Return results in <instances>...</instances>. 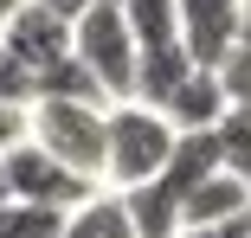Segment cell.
Instances as JSON below:
<instances>
[{
  "mask_svg": "<svg viewBox=\"0 0 251 238\" xmlns=\"http://www.w3.org/2000/svg\"><path fill=\"white\" fill-rule=\"evenodd\" d=\"M180 148V135L161 110H142V103H116L110 110V155H103V187L110 193H129V187L161 180L168 161Z\"/></svg>",
  "mask_w": 251,
  "mask_h": 238,
  "instance_id": "6da1fadb",
  "label": "cell"
},
{
  "mask_svg": "<svg viewBox=\"0 0 251 238\" xmlns=\"http://www.w3.org/2000/svg\"><path fill=\"white\" fill-rule=\"evenodd\" d=\"M71 52H77V65L90 71V84L110 97V110H116V103H135L142 45H135L123 7H90V13L71 26Z\"/></svg>",
  "mask_w": 251,
  "mask_h": 238,
  "instance_id": "7a4b0ae2",
  "label": "cell"
},
{
  "mask_svg": "<svg viewBox=\"0 0 251 238\" xmlns=\"http://www.w3.org/2000/svg\"><path fill=\"white\" fill-rule=\"evenodd\" d=\"M32 142L71 174L103 187V155H110V110L103 103H32Z\"/></svg>",
  "mask_w": 251,
  "mask_h": 238,
  "instance_id": "3957f363",
  "label": "cell"
},
{
  "mask_svg": "<svg viewBox=\"0 0 251 238\" xmlns=\"http://www.w3.org/2000/svg\"><path fill=\"white\" fill-rule=\"evenodd\" d=\"M7 167V187H13V200L20 206H45V213H77L90 193H103L97 180H84V174H71L65 161H52L39 148V142H20V148L0 161Z\"/></svg>",
  "mask_w": 251,
  "mask_h": 238,
  "instance_id": "277c9868",
  "label": "cell"
},
{
  "mask_svg": "<svg viewBox=\"0 0 251 238\" xmlns=\"http://www.w3.org/2000/svg\"><path fill=\"white\" fill-rule=\"evenodd\" d=\"M0 45H7V52L32 71V84H45L52 71H65V65L77 58V52H71V20L45 13L39 0H26V7H20V20L0 32ZM32 103H39V97H32Z\"/></svg>",
  "mask_w": 251,
  "mask_h": 238,
  "instance_id": "5b68a950",
  "label": "cell"
},
{
  "mask_svg": "<svg viewBox=\"0 0 251 238\" xmlns=\"http://www.w3.org/2000/svg\"><path fill=\"white\" fill-rule=\"evenodd\" d=\"M238 7L245 0H180V45L200 71H219L238 52Z\"/></svg>",
  "mask_w": 251,
  "mask_h": 238,
  "instance_id": "8992f818",
  "label": "cell"
},
{
  "mask_svg": "<svg viewBox=\"0 0 251 238\" xmlns=\"http://www.w3.org/2000/svg\"><path fill=\"white\" fill-rule=\"evenodd\" d=\"M226 84H219V71H193L180 90H174V103L161 110L168 122H174V135H213L219 122H226Z\"/></svg>",
  "mask_w": 251,
  "mask_h": 238,
  "instance_id": "52a82bcc",
  "label": "cell"
},
{
  "mask_svg": "<svg viewBox=\"0 0 251 238\" xmlns=\"http://www.w3.org/2000/svg\"><path fill=\"white\" fill-rule=\"evenodd\" d=\"M251 213V187L232 180V174H213L206 187H193L180 200V232H200V225H226V219H245Z\"/></svg>",
  "mask_w": 251,
  "mask_h": 238,
  "instance_id": "ba28073f",
  "label": "cell"
},
{
  "mask_svg": "<svg viewBox=\"0 0 251 238\" xmlns=\"http://www.w3.org/2000/svg\"><path fill=\"white\" fill-rule=\"evenodd\" d=\"M200 65L187 58V45H174V52H142V71H135V103L142 110H168L174 90L193 77Z\"/></svg>",
  "mask_w": 251,
  "mask_h": 238,
  "instance_id": "9c48e42d",
  "label": "cell"
},
{
  "mask_svg": "<svg viewBox=\"0 0 251 238\" xmlns=\"http://www.w3.org/2000/svg\"><path fill=\"white\" fill-rule=\"evenodd\" d=\"M123 206H129V219H135V238H180V193H174L168 180L129 187Z\"/></svg>",
  "mask_w": 251,
  "mask_h": 238,
  "instance_id": "30bf717a",
  "label": "cell"
},
{
  "mask_svg": "<svg viewBox=\"0 0 251 238\" xmlns=\"http://www.w3.org/2000/svg\"><path fill=\"white\" fill-rule=\"evenodd\" d=\"M123 20L142 52H174L180 45V0H129Z\"/></svg>",
  "mask_w": 251,
  "mask_h": 238,
  "instance_id": "8fae6325",
  "label": "cell"
},
{
  "mask_svg": "<svg viewBox=\"0 0 251 238\" xmlns=\"http://www.w3.org/2000/svg\"><path fill=\"white\" fill-rule=\"evenodd\" d=\"M65 238H135V219H129L123 193H90L65 219Z\"/></svg>",
  "mask_w": 251,
  "mask_h": 238,
  "instance_id": "7c38bea8",
  "label": "cell"
},
{
  "mask_svg": "<svg viewBox=\"0 0 251 238\" xmlns=\"http://www.w3.org/2000/svg\"><path fill=\"white\" fill-rule=\"evenodd\" d=\"M213 174H226V167H219V142H213V135H180V148H174V161H168L161 180L187 200L193 187H206Z\"/></svg>",
  "mask_w": 251,
  "mask_h": 238,
  "instance_id": "4fadbf2b",
  "label": "cell"
},
{
  "mask_svg": "<svg viewBox=\"0 0 251 238\" xmlns=\"http://www.w3.org/2000/svg\"><path fill=\"white\" fill-rule=\"evenodd\" d=\"M213 142H219V167L251 187V110H226V122L213 129Z\"/></svg>",
  "mask_w": 251,
  "mask_h": 238,
  "instance_id": "5bb4252c",
  "label": "cell"
},
{
  "mask_svg": "<svg viewBox=\"0 0 251 238\" xmlns=\"http://www.w3.org/2000/svg\"><path fill=\"white\" fill-rule=\"evenodd\" d=\"M65 219L71 213H45V206H7V219H0V238H65Z\"/></svg>",
  "mask_w": 251,
  "mask_h": 238,
  "instance_id": "9a60e30c",
  "label": "cell"
},
{
  "mask_svg": "<svg viewBox=\"0 0 251 238\" xmlns=\"http://www.w3.org/2000/svg\"><path fill=\"white\" fill-rule=\"evenodd\" d=\"M32 97H39V84H32V71L0 45V103L7 110H32Z\"/></svg>",
  "mask_w": 251,
  "mask_h": 238,
  "instance_id": "2e32d148",
  "label": "cell"
},
{
  "mask_svg": "<svg viewBox=\"0 0 251 238\" xmlns=\"http://www.w3.org/2000/svg\"><path fill=\"white\" fill-rule=\"evenodd\" d=\"M219 84H226V103L232 110H251V45H238V52L219 65Z\"/></svg>",
  "mask_w": 251,
  "mask_h": 238,
  "instance_id": "e0dca14e",
  "label": "cell"
},
{
  "mask_svg": "<svg viewBox=\"0 0 251 238\" xmlns=\"http://www.w3.org/2000/svg\"><path fill=\"white\" fill-rule=\"evenodd\" d=\"M20 142H32V110H7L0 103V161H7Z\"/></svg>",
  "mask_w": 251,
  "mask_h": 238,
  "instance_id": "ac0fdd59",
  "label": "cell"
},
{
  "mask_svg": "<svg viewBox=\"0 0 251 238\" xmlns=\"http://www.w3.org/2000/svg\"><path fill=\"white\" fill-rule=\"evenodd\" d=\"M180 238H251V213H245V219H226V225H200V232H180Z\"/></svg>",
  "mask_w": 251,
  "mask_h": 238,
  "instance_id": "d6986e66",
  "label": "cell"
},
{
  "mask_svg": "<svg viewBox=\"0 0 251 238\" xmlns=\"http://www.w3.org/2000/svg\"><path fill=\"white\" fill-rule=\"evenodd\" d=\"M20 7H26V0H0V32H7V26L20 20Z\"/></svg>",
  "mask_w": 251,
  "mask_h": 238,
  "instance_id": "ffe728a7",
  "label": "cell"
},
{
  "mask_svg": "<svg viewBox=\"0 0 251 238\" xmlns=\"http://www.w3.org/2000/svg\"><path fill=\"white\" fill-rule=\"evenodd\" d=\"M238 45H251V0L238 7Z\"/></svg>",
  "mask_w": 251,
  "mask_h": 238,
  "instance_id": "44dd1931",
  "label": "cell"
},
{
  "mask_svg": "<svg viewBox=\"0 0 251 238\" xmlns=\"http://www.w3.org/2000/svg\"><path fill=\"white\" fill-rule=\"evenodd\" d=\"M7 206H13V187H7V167H0V219H7Z\"/></svg>",
  "mask_w": 251,
  "mask_h": 238,
  "instance_id": "7402d4cb",
  "label": "cell"
}]
</instances>
